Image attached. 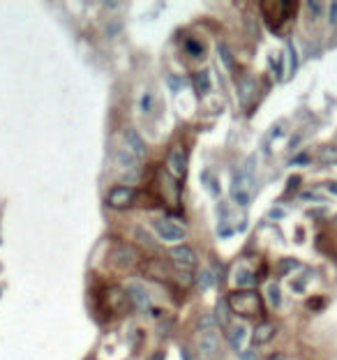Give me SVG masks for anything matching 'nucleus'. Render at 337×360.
<instances>
[{"mask_svg": "<svg viewBox=\"0 0 337 360\" xmlns=\"http://www.w3.org/2000/svg\"><path fill=\"white\" fill-rule=\"evenodd\" d=\"M226 300H229V307L243 316H254L256 312H261V298L254 291H235Z\"/></svg>", "mask_w": 337, "mask_h": 360, "instance_id": "f257e3e1", "label": "nucleus"}, {"mask_svg": "<svg viewBox=\"0 0 337 360\" xmlns=\"http://www.w3.org/2000/svg\"><path fill=\"white\" fill-rule=\"evenodd\" d=\"M152 229H155V233L160 235L162 240H166V243H178V240L185 238V226L175 224V222H171V219H155L152 222Z\"/></svg>", "mask_w": 337, "mask_h": 360, "instance_id": "f03ea898", "label": "nucleus"}, {"mask_svg": "<svg viewBox=\"0 0 337 360\" xmlns=\"http://www.w3.org/2000/svg\"><path fill=\"white\" fill-rule=\"evenodd\" d=\"M134 198H136V192L134 187H127V185H120V187H113L109 194H106V203L115 210H123V208L132 206Z\"/></svg>", "mask_w": 337, "mask_h": 360, "instance_id": "7ed1b4c3", "label": "nucleus"}, {"mask_svg": "<svg viewBox=\"0 0 337 360\" xmlns=\"http://www.w3.org/2000/svg\"><path fill=\"white\" fill-rule=\"evenodd\" d=\"M125 293L129 295V300L134 303V307L138 312H148L150 309V293L146 291V286L141 282H127V291Z\"/></svg>", "mask_w": 337, "mask_h": 360, "instance_id": "20e7f679", "label": "nucleus"}, {"mask_svg": "<svg viewBox=\"0 0 337 360\" xmlns=\"http://www.w3.org/2000/svg\"><path fill=\"white\" fill-rule=\"evenodd\" d=\"M196 351L203 360H212L220 351V339H217L215 332H201L196 337Z\"/></svg>", "mask_w": 337, "mask_h": 360, "instance_id": "39448f33", "label": "nucleus"}, {"mask_svg": "<svg viewBox=\"0 0 337 360\" xmlns=\"http://www.w3.org/2000/svg\"><path fill=\"white\" fill-rule=\"evenodd\" d=\"M171 261L178 266V270H189V268L196 266V254H194L192 247H187V245H178V247H173L169 252Z\"/></svg>", "mask_w": 337, "mask_h": 360, "instance_id": "423d86ee", "label": "nucleus"}, {"mask_svg": "<svg viewBox=\"0 0 337 360\" xmlns=\"http://www.w3.org/2000/svg\"><path fill=\"white\" fill-rule=\"evenodd\" d=\"M113 263L120 268V270H129V268H134L138 263L136 249L129 247V245H118V247L113 249Z\"/></svg>", "mask_w": 337, "mask_h": 360, "instance_id": "0eeeda50", "label": "nucleus"}, {"mask_svg": "<svg viewBox=\"0 0 337 360\" xmlns=\"http://www.w3.org/2000/svg\"><path fill=\"white\" fill-rule=\"evenodd\" d=\"M166 164H169V171L175 175V178H183L185 171H187V157H185L183 148H173V150L169 152Z\"/></svg>", "mask_w": 337, "mask_h": 360, "instance_id": "6e6552de", "label": "nucleus"}, {"mask_svg": "<svg viewBox=\"0 0 337 360\" xmlns=\"http://www.w3.org/2000/svg\"><path fill=\"white\" fill-rule=\"evenodd\" d=\"M125 143H127V150L134 152L138 159H141V157H146V143H143L141 134H138L134 127L125 129Z\"/></svg>", "mask_w": 337, "mask_h": 360, "instance_id": "1a4fd4ad", "label": "nucleus"}, {"mask_svg": "<svg viewBox=\"0 0 337 360\" xmlns=\"http://www.w3.org/2000/svg\"><path fill=\"white\" fill-rule=\"evenodd\" d=\"M115 162H118L125 171H138V166H141V164H138V157L134 155V152H129L127 148L115 150Z\"/></svg>", "mask_w": 337, "mask_h": 360, "instance_id": "9d476101", "label": "nucleus"}, {"mask_svg": "<svg viewBox=\"0 0 337 360\" xmlns=\"http://www.w3.org/2000/svg\"><path fill=\"white\" fill-rule=\"evenodd\" d=\"M226 337H229V344L233 346L235 351H243L245 337H247V328H245V326H229Z\"/></svg>", "mask_w": 337, "mask_h": 360, "instance_id": "9b49d317", "label": "nucleus"}, {"mask_svg": "<svg viewBox=\"0 0 337 360\" xmlns=\"http://www.w3.org/2000/svg\"><path fill=\"white\" fill-rule=\"evenodd\" d=\"M134 235H136L138 243H141L143 247H148L150 252H160V245H157V240L152 238V235L148 233V231L143 229V226H136V229H134Z\"/></svg>", "mask_w": 337, "mask_h": 360, "instance_id": "f8f14e48", "label": "nucleus"}, {"mask_svg": "<svg viewBox=\"0 0 337 360\" xmlns=\"http://www.w3.org/2000/svg\"><path fill=\"white\" fill-rule=\"evenodd\" d=\"M272 335H275V326H270V323H261V326L254 330V344H263V342H268Z\"/></svg>", "mask_w": 337, "mask_h": 360, "instance_id": "ddd939ff", "label": "nucleus"}, {"mask_svg": "<svg viewBox=\"0 0 337 360\" xmlns=\"http://www.w3.org/2000/svg\"><path fill=\"white\" fill-rule=\"evenodd\" d=\"M233 282H235V286H240V289H243V286H252L256 279H254L252 270H247V268H238V270H235V275H233Z\"/></svg>", "mask_w": 337, "mask_h": 360, "instance_id": "4468645a", "label": "nucleus"}, {"mask_svg": "<svg viewBox=\"0 0 337 360\" xmlns=\"http://www.w3.org/2000/svg\"><path fill=\"white\" fill-rule=\"evenodd\" d=\"M215 318H217V323H220V326L229 328V300H220V303H217Z\"/></svg>", "mask_w": 337, "mask_h": 360, "instance_id": "2eb2a0df", "label": "nucleus"}, {"mask_svg": "<svg viewBox=\"0 0 337 360\" xmlns=\"http://www.w3.org/2000/svg\"><path fill=\"white\" fill-rule=\"evenodd\" d=\"M319 162H323V164H335L337 162V148L326 146L321 152H319Z\"/></svg>", "mask_w": 337, "mask_h": 360, "instance_id": "dca6fc26", "label": "nucleus"}, {"mask_svg": "<svg viewBox=\"0 0 337 360\" xmlns=\"http://www.w3.org/2000/svg\"><path fill=\"white\" fill-rule=\"evenodd\" d=\"M185 49H187V53L192 55V58H203V55H206L203 44H199L196 39H187V42H185Z\"/></svg>", "mask_w": 337, "mask_h": 360, "instance_id": "f3484780", "label": "nucleus"}, {"mask_svg": "<svg viewBox=\"0 0 337 360\" xmlns=\"http://www.w3.org/2000/svg\"><path fill=\"white\" fill-rule=\"evenodd\" d=\"M220 58H222V63L226 65V69H231V72H233L235 69V63H233V55H231V49L226 44H220Z\"/></svg>", "mask_w": 337, "mask_h": 360, "instance_id": "a211bd4d", "label": "nucleus"}, {"mask_svg": "<svg viewBox=\"0 0 337 360\" xmlns=\"http://www.w3.org/2000/svg\"><path fill=\"white\" fill-rule=\"evenodd\" d=\"M199 328H201L203 332H215V328H217V318L212 316V314H203L201 321H199Z\"/></svg>", "mask_w": 337, "mask_h": 360, "instance_id": "6ab92c4d", "label": "nucleus"}, {"mask_svg": "<svg viewBox=\"0 0 337 360\" xmlns=\"http://www.w3.org/2000/svg\"><path fill=\"white\" fill-rule=\"evenodd\" d=\"M194 83H196L199 92H208V88H210V83H208V72H196V74H194Z\"/></svg>", "mask_w": 337, "mask_h": 360, "instance_id": "aec40b11", "label": "nucleus"}, {"mask_svg": "<svg viewBox=\"0 0 337 360\" xmlns=\"http://www.w3.org/2000/svg\"><path fill=\"white\" fill-rule=\"evenodd\" d=\"M199 286H201V289L203 291H206V289H210V286H212V282H215V277H212V270H201V272H199Z\"/></svg>", "mask_w": 337, "mask_h": 360, "instance_id": "412c9836", "label": "nucleus"}, {"mask_svg": "<svg viewBox=\"0 0 337 360\" xmlns=\"http://www.w3.org/2000/svg\"><path fill=\"white\" fill-rule=\"evenodd\" d=\"M268 300H270L272 307H280L282 293H280V286H277V284H270V286H268Z\"/></svg>", "mask_w": 337, "mask_h": 360, "instance_id": "4be33fe9", "label": "nucleus"}, {"mask_svg": "<svg viewBox=\"0 0 337 360\" xmlns=\"http://www.w3.org/2000/svg\"><path fill=\"white\" fill-rule=\"evenodd\" d=\"M141 111L143 113H150L152 111V92L150 90H146L141 95Z\"/></svg>", "mask_w": 337, "mask_h": 360, "instance_id": "5701e85b", "label": "nucleus"}, {"mask_svg": "<svg viewBox=\"0 0 337 360\" xmlns=\"http://www.w3.org/2000/svg\"><path fill=\"white\" fill-rule=\"evenodd\" d=\"M252 88H254V81H252V78H245L243 86H240V99L247 102V97H249V92H252Z\"/></svg>", "mask_w": 337, "mask_h": 360, "instance_id": "b1692460", "label": "nucleus"}, {"mask_svg": "<svg viewBox=\"0 0 337 360\" xmlns=\"http://www.w3.org/2000/svg\"><path fill=\"white\" fill-rule=\"evenodd\" d=\"M120 30H123V21H111L109 26H106V35L109 37H115Z\"/></svg>", "mask_w": 337, "mask_h": 360, "instance_id": "393cba45", "label": "nucleus"}, {"mask_svg": "<svg viewBox=\"0 0 337 360\" xmlns=\"http://www.w3.org/2000/svg\"><path fill=\"white\" fill-rule=\"evenodd\" d=\"M233 198H235V203H240V206H247L249 203V194L243 192V189H233Z\"/></svg>", "mask_w": 337, "mask_h": 360, "instance_id": "a878e982", "label": "nucleus"}, {"mask_svg": "<svg viewBox=\"0 0 337 360\" xmlns=\"http://www.w3.org/2000/svg\"><path fill=\"white\" fill-rule=\"evenodd\" d=\"M203 185H206V187L210 189L212 194H220V187L212 183V178H210V173H208V171H203Z\"/></svg>", "mask_w": 337, "mask_h": 360, "instance_id": "bb28decb", "label": "nucleus"}, {"mask_svg": "<svg viewBox=\"0 0 337 360\" xmlns=\"http://www.w3.org/2000/svg\"><path fill=\"white\" fill-rule=\"evenodd\" d=\"M307 7H309V12H314L312 16H319V12H321V9H323L319 3H307Z\"/></svg>", "mask_w": 337, "mask_h": 360, "instance_id": "cd10ccee", "label": "nucleus"}, {"mask_svg": "<svg viewBox=\"0 0 337 360\" xmlns=\"http://www.w3.org/2000/svg\"><path fill=\"white\" fill-rule=\"evenodd\" d=\"M295 266H298V263H295V261H282V263H280L282 272H286V270H289V268H295Z\"/></svg>", "mask_w": 337, "mask_h": 360, "instance_id": "c85d7f7f", "label": "nucleus"}, {"mask_svg": "<svg viewBox=\"0 0 337 360\" xmlns=\"http://www.w3.org/2000/svg\"><path fill=\"white\" fill-rule=\"evenodd\" d=\"M307 162H309V157L305 155V152H303V155H298V157H293V164H307Z\"/></svg>", "mask_w": 337, "mask_h": 360, "instance_id": "c756f323", "label": "nucleus"}, {"mask_svg": "<svg viewBox=\"0 0 337 360\" xmlns=\"http://www.w3.org/2000/svg\"><path fill=\"white\" fill-rule=\"evenodd\" d=\"M289 55H291V69H295L298 60H295V49H293V46H289Z\"/></svg>", "mask_w": 337, "mask_h": 360, "instance_id": "7c9ffc66", "label": "nucleus"}, {"mask_svg": "<svg viewBox=\"0 0 337 360\" xmlns=\"http://www.w3.org/2000/svg\"><path fill=\"white\" fill-rule=\"evenodd\" d=\"M240 358L243 360H256V355H254L252 351H240Z\"/></svg>", "mask_w": 337, "mask_h": 360, "instance_id": "2f4dec72", "label": "nucleus"}, {"mask_svg": "<svg viewBox=\"0 0 337 360\" xmlns=\"http://www.w3.org/2000/svg\"><path fill=\"white\" fill-rule=\"evenodd\" d=\"M330 21H332V23H337V3H332V5H330Z\"/></svg>", "mask_w": 337, "mask_h": 360, "instance_id": "473e14b6", "label": "nucleus"}, {"mask_svg": "<svg viewBox=\"0 0 337 360\" xmlns=\"http://www.w3.org/2000/svg\"><path fill=\"white\" fill-rule=\"evenodd\" d=\"M303 198H307V201H319V196L314 192H305L303 194Z\"/></svg>", "mask_w": 337, "mask_h": 360, "instance_id": "72a5a7b5", "label": "nucleus"}, {"mask_svg": "<svg viewBox=\"0 0 337 360\" xmlns=\"http://www.w3.org/2000/svg\"><path fill=\"white\" fill-rule=\"evenodd\" d=\"M180 358H183V360H192V355H189L187 349H183V351H180Z\"/></svg>", "mask_w": 337, "mask_h": 360, "instance_id": "f704fd0d", "label": "nucleus"}, {"mask_svg": "<svg viewBox=\"0 0 337 360\" xmlns=\"http://www.w3.org/2000/svg\"><path fill=\"white\" fill-rule=\"evenodd\" d=\"M328 189H330L332 194H337V183H330V185H328Z\"/></svg>", "mask_w": 337, "mask_h": 360, "instance_id": "c9c22d12", "label": "nucleus"}, {"mask_svg": "<svg viewBox=\"0 0 337 360\" xmlns=\"http://www.w3.org/2000/svg\"><path fill=\"white\" fill-rule=\"evenodd\" d=\"M152 360H164V353H162V351H160V353H155V355H152Z\"/></svg>", "mask_w": 337, "mask_h": 360, "instance_id": "e433bc0d", "label": "nucleus"}]
</instances>
